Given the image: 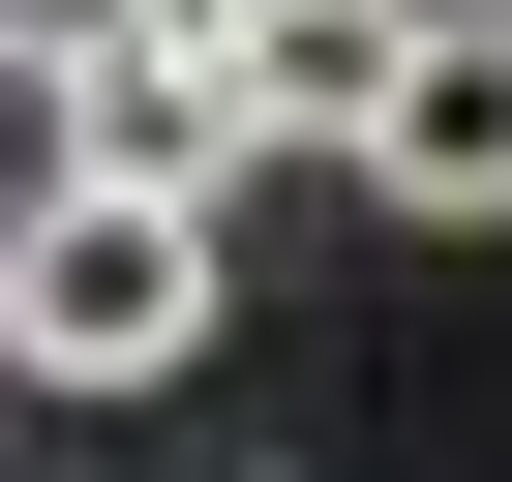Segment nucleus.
<instances>
[{"label": "nucleus", "instance_id": "nucleus-1", "mask_svg": "<svg viewBox=\"0 0 512 482\" xmlns=\"http://www.w3.org/2000/svg\"><path fill=\"white\" fill-rule=\"evenodd\" d=\"M0 362L31 392H151V362H211V181H31L0 211Z\"/></svg>", "mask_w": 512, "mask_h": 482}, {"label": "nucleus", "instance_id": "nucleus-6", "mask_svg": "<svg viewBox=\"0 0 512 482\" xmlns=\"http://www.w3.org/2000/svg\"><path fill=\"white\" fill-rule=\"evenodd\" d=\"M31 181H61V91H31V61H0V211H31Z\"/></svg>", "mask_w": 512, "mask_h": 482}, {"label": "nucleus", "instance_id": "nucleus-8", "mask_svg": "<svg viewBox=\"0 0 512 482\" xmlns=\"http://www.w3.org/2000/svg\"><path fill=\"white\" fill-rule=\"evenodd\" d=\"M0 392H31V362H0Z\"/></svg>", "mask_w": 512, "mask_h": 482}, {"label": "nucleus", "instance_id": "nucleus-2", "mask_svg": "<svg viewBox=\"0 0 512 482\" xmlns=\"http://www.w3.org/2000/svg\"><path fill=\"white\" fill-rule=\"evenodd\" d=\"M61 151H91V181H211V211H241V181H272V91H241V31H181V0H151V31L61 91Z\"/></svg>", "mask_w": 512, "mask_h": 482}, {"label": "nucleus", "instance_id": "nucleus-5", "mask_svg": "<svg viewBox=\"0 0 512 482\" xmlns=\"http://www.w3.org/2000/svg\"><path fill=\"white\" fill-rule=\"evenodd\" d=\"M121 31H151V0H0V61H31V91H91Z\"/></svg>", "mask_w": 512, "mask_h": 482}, {"label": "nucleus", "instance_id": "nucleus-3", "mask_svg": "<svg viewBox=\"0 0 512 482\" xmlns=\"http://www.w3.org/2000/svg\"><path fill=\"white\" fill-rule=\"evenodd\" d=\"M362 211H512V0H422L392 31V121H362Z\"/></svg>", "mask_w": 512, "mask_h": 482}, {"label": "nucleus", "instance_id": "nucleus-4", "mask_svg": "<svg viewBox=\"0 0 512 482\" xmlns=\"http://www.w3.org/2000/svg\"><path fill=\"white\" fill-rule=\"evenodd\" d=\"M392 31H422V0H241V91H272V151H362V121H392Z\"/></svg>", "mask_w": 512, "mask_h": 482}, {"label": "nucleus", "instance_id": "nucleus-7", "mask_svg": "<svg viewBox=\"0 0 512 482\" xmlns=\"http://www.w3.org/2000/svg\"><path fill=\"white\" fill-rule=\"evenodd\" d=\"M181 31H241V0H181Z\"/></svg>", "mask_w": 512, "mask_h": 482}]
</instances>
